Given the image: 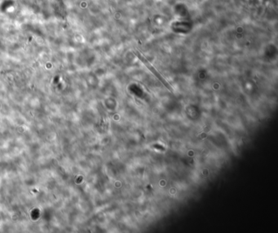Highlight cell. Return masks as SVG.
Instances as JSON below:
<instances>
[{
  "label": "cell",
  "mask_w": 278,
  "mask_h": 233,
  "mask_svg": "<svg viewBox=\"0 0 278 233\" xmlns=\"http://www.w3.org/2000/svg\"><path fill=\"white\" fill-rule=\"evenodd\" d=\"M136 55H137V56L139 57V58H140V60H142V62H143V64H144V65H146L147 67H148V68H149V69H150V70H151V72H152V73H154V75H155L156 77L158 78L159 80L161 81V82L164 84L165 86L167 87L168 89L171 91V87H170V85H169V84H168L167 82L165 81V79L163 78H162V77H161V74H159L158 72H157V70H156V69H154V68H153V67H152V66L151 65H150L149 62V61H148V60H147L146 59L144 58V57L142 56H141L140 54L139 53V52H136Z\"/></svg>",
  "instance_id": "1"
}]
</instances>
